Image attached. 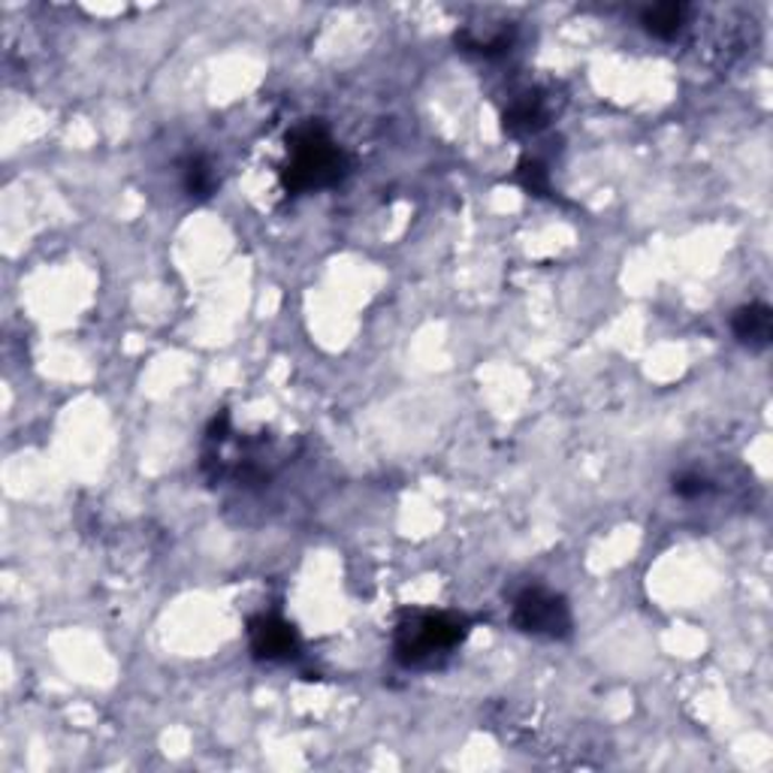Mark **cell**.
<instances>
[{
  "label": "cell",
  "mask_w": 773,
  "mask_h": 773,
  "mask_svg": "<svg viewBox=\"0 0 773 773\" xmlns=\"http://www.w3.org/2000/svg\"><path fill=\"white\" fill-rule=\"evenodd\" d=\"M287 151H291V160L282 169V178L284 188L293 190V194L330 188V185L345 178L348 157L342 148L335 146L333 136L326 134V127H296L287 136Z\"/></svg>",
  "instance_id": "cell-1"
},
{
  "label": "cell",
  "mask_w": 773,
  "mask_h": 773,
  "mask_svg": "<svg viewBox=\"0 0 773 773\" xmlns=\"http://www.w3.org/2000/svg\"><path fill=\"white\" fill-rule=\"evenodd\" d=\"M466 623L453 614H414L397 632V658L405 668H429L466 638Z\"/></svg>",
  "instance_id": "cell-2"
},
{
  "label": "cell",
  "mask_w": 773,
  "mask_h": 773,
  "mask_svg": "<svg viewBox=\"0 0 773 773\" xmlns=\"http://www.w3.org/2000/svg\"><path fill=\"white\" fill-rule=\"evenodd\" d=\"M513 626L535 638L562 640L571 635V607L544 586H526L513 598Z\"/></svg>",
  "instance_id": "cell-3"
},
{
  "label": "cell",
  "mask_w": 773,
  "mask_h": 773,
  "mask_svg": "<svg viewBox=\"0 0 773 773\" xmlns=\"http://www.w3.org/2000/svg\"><path fill=\"white\" fill-rule=\"evenodd\" d=\"M252 649L254 656L266 662H287L296 656L300 638L291 623L278 617H257L252 619Z\"/></svg>",
  "instance_id": "cell-4"
},
{
  "label": "cell",
  "mask_w": 773,
  "mask_h": 773,
  "mask_svg": "<svg viewBox=\"0 0 773 773\" xmlns=\"http://www.w3.org/2000/svg\"><path fill=\"white\" fill-rule=\"evenodd\" d=\"M732 333L743 348L750 351H764L771 348L773 339V312L771 305L750 303L737 309L732 317Z\"/></svg>",
  "instance_id": "cell-5"
},
{
  "label": "cell",
  "mask_w": 773,
  "mask_h": 773,
  "mask_svg": "<svg viewBox=\"0 0 773 773\" xmlns=\"http://www.w3.org/2000/svg\"><path fill=\"white\" fill-rule=\"evenodd\" d=\"M544 125H547V106H544V97H538L535 91L513 97L511 106L505 109V130L508 134H538Z\"/></svg>",
  "instance_id": "cell-6"
},
{
  "label": "cell",
  "mask_w": 773,
  "mask_h": 773,
  "mask_svg": "<svg viewBox=\"0 0 773 773\" xmlns=\"http://www.w3.org/2000/svg\"><path fill=\"white\" fill-rule=\"evenodd\" d=\"M683 19H686V7L683 3H656V7L644 10L640 25H644V31L658 37V40H671L683 28Z\"/></svg>",
  "instance_id": "cell-7"
},
{
  "label": "cell",
  "mask_w": 773,
  "mask_h": 773,
  "mask_svg": "<svg viewBox=\"0 0 773 773\" xmlns=\"http://www.w3.org/2000/svg\"><path fill=\"white\" fill-rule=\"evenodd\" d=\"M182 185L190 197H209L215 190V173H212L206 157H188L182 167Z\"/></svg>",
  "instance_id": "cell-8"
},
{
  "label": "cell",
  "mask_w": 773,
  "mask_h": 773,
  "mask_svg": "<svg viewBox=\"0 0 773 773\" xmlns=\"http://www.w3.org/2000/svg\"><path fill=\"white\" fill-rule=\"evenodd\" d=\"M517 178H520L522 188L532 190V194H547V190H550V182H547V169H544L541 164H535V160H522Z\"/></svg>",
  "instance_id": "cell-9"
},
{
  "label": "cell",
  "mask_w": 773,
  "mask_h": 773,
  "mask_svg": "<svg viewBox=\"0 0 773 773\" xmlns=\"http://www.w3.org/2000/svg\"><path fill=\"white\" fill-rule=\"evenodd\" d=\"M674 492L679 499H701V496L711 492V483L704 481L698 471H683V474L674 478Z\"/></svg>",
  "instance_id": "cell-10"
}]
</instances>
